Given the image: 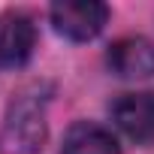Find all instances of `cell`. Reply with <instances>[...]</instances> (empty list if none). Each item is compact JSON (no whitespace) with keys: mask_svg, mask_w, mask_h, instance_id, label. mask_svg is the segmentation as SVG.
<instances>
[{"mask_svg":"<svg viewBox=\"0 0 154 154\" xmlns=\"http://www.w3.org/2000/svg\"><path fill=\"white\" fill-rule=\"evenodd\" d=\"M45 94L39 88L18 91L0 127V154H36L48 139Z\"/></svg>","mask_w":154,"mask_h":154,"instance_id":"cell-1","label":"cell"},{"mask_svg":"<svg viewBox=\"0 0 154 154\" xmlns=\"http://www.w3.org/2000/svg\"><path fill=\"white\" fill-rule=\"evenodd\" d=\"M109 21V6L97 0H60L51 6V24L60 36L85 42L94 39Z\"/></svg>","mask_w":154,"mask_h":154,"instance_id":"cell-2","label":"cell"},{"mask_svg":"<svg viewBox=\"0 0 154 154\" xmlns=\"http://www.w3.org/2000/svg\"><path fill=\"white\" fill-rule=\"evenodd\" d=\"M109 69L118 79H151L154 75V42L145 36H121L109 45Z\"/></svg>","mask_w":154,"mask_h":154,"instance_id":"cell-3","label":"cell"},{"mask_svg":"<svg viewBox=\"0 0 154 154\" xmlns=\"http://www.w3.org/2000/svg\"><path fill=\"white\" fill-rule=\"evenodd\" d=\"M112 121L121 133H127L133 142H151L154 139V94H121L112 106Z\"/></svg>","mask_w":154,"mask_h":154,"instance_id":"cell-4","label":"cell"},{"mask_svg":"<svg viewBox=\"0 0 154 154\" xmlns=\"http://www.w3.org/2000/svg\"><path fill=\"white\" fill-rule=\"evenodd\" d=\"M36 45V27L30 15L24 12H0V63L3 66H18L33 54Z\"/></svg>","mask_w":154,"mask_h":154,"instance_id":"cell-5","label":"cell"},{"mask_svg":"<svg viewBox=\"0 0 154 154\" xmlns=\"http://www.w3.org/2000/svg\"><path fill=\"white\" fill-rule=\"evenodd\" d=\"M60 154H118V139L100 124L79 121L66 130Z\"/></svg>","mask_w":154,"mask_h":154,"instance_id":"cell-6","label":"cell"}]
</instances>
